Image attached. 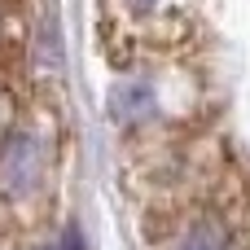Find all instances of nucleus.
<instances>
[{
    "mask_svg": "<svg viewBox=\"0 0 250 250\" xmlns=\"http://www.w3.org/2000/svg\"><path fill=\"white\" fill-rule=\"evenodd\" d=\"M154 88L149 83H141V79H127V83H119L114 92H110V101H105V110H110V119H119V123H141V119H149L154 114Z\"/></svg>",
    "mask_w": 250,
    "mask_h": 250,
    "instance_id": "nucleus-1",
    "label": "nucleus"
},
{
    "mask_svg": "<svg viewBox=\"0 0 250 250\" xmlns=\"http://www.w3.org/2000/svg\"><path fill=\"white\" fill-rule=\"evenodd\" d=\"M180 250H224V246H220V237H215L211 229H202V233H193V237H189Z\"/></svg>",
    "mask_w": 250,
    "mask_h": 250,
    "instance_id": "nucleus-3",
    "label": "nucleus"
},
{
    "mask_svg": "<svg viewBox=\"0 0 250 250\" xmlns=\"http://www.w3.org/2000/svg\"><path fill=\"white\" fill-rule=\"evenodd\" d=\"M132 4H136V9H154L158 0H132Z\"/></svg>",
    "mask_w": 250,
    "mask_h": 250,
    "instance_id": "nucleus-4",
    "label": "nucleus"
},
{
    "mask_svg": "<svg viewBox=\"0 0 250 250\" xmlns=\"http://www.w3.org/2000/svg\"><path fill=\"white\" fill-rule=\"evenodd\" d=\"M35 176H40L35 141H18V145L4 154V163H0V185H4V193H26V189L35 185Z\"/></svg>",
    "mask_w": 250,
    "mask_h": 250,
    "instance_id": "nucleus-2",
    "label": "nucleus"
}]
</instances>
